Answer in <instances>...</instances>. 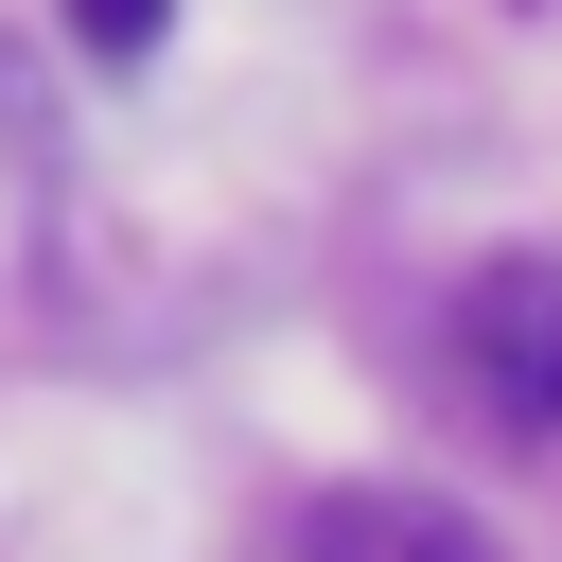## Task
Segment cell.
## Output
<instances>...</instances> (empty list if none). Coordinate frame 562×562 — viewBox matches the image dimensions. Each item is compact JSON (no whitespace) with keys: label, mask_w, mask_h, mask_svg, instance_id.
<instances>
[{"label":"cell","mask_w":562,"mask_h":562,"mask_svg":"<svg viewBox=\"0 0 562 562\" xmlns=\"http://www.w3.org/2000/svg\"><path fill=\"white\" fill-rule=\"evenodd\" d=\"M439 369L492 439H562V263H474L439 316Z\"/></svg>","instance_id":"cell-1"},{"label":"cell","mask_w":562,"mask_h":562,"mask_svg":"<svg viewBox=\"0 0 562 562\" xmlns=\"http://www.w3.org/2000/svg\"><path fill=\"white\" fill-rule=\"evenodd\" d=\"M281 562H509V544H492L474 509H439V492H386V474H369V492H316V509L281 527Z\"/></svg>","instance_id":"cell-2"},{"label":"cell","mask_w":562,"mask_h":562,"mask_svg":"<svg viewBox=\"0 0 562 562\" xmlns=\"http://www.w3.org/2000/svg\"><path fill=\"white\" fill-rule=\"evenodd\" d=\"M158 18H176V0H70V53H105V70H140V53H158Z\"/></svg>","instance_id":"cell-3"}]
</instances>
